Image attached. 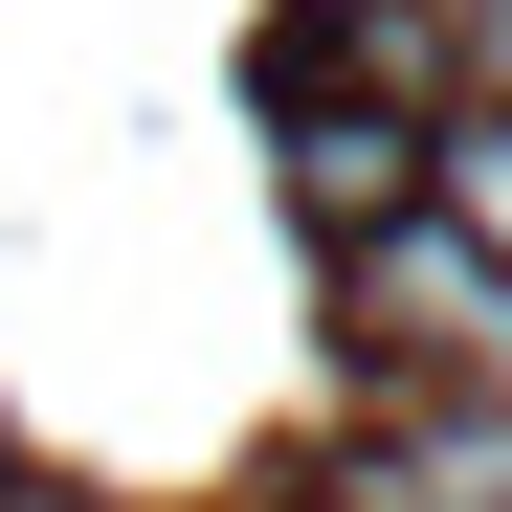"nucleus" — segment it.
<instances>
[{
  "label": "nucleus",
  "instance_id": "3",
  "mask_svg": "<svg viewBox=\"0 0 512 512\" xmlns=\"http://www.w3.org/2000/svg\"><path fill=\"white\" fill-rule=\"evenodd\" d=\"M423 223H446V245H468V268L512 290V112H490V90H468L446 134H423Z\"/></svg>",
  "mask_w": 512,
  "mask_h": 512
},
{
  "label": "nucleus",
  "instance_id": "1",
  "mask_svg": "<svg viewBox=\"0 0 512 512\" xmlns=\"http://www.w3.org/2000/svg\"><path fill=\"white\" fill-rule=\"evenodd\" d=\"M357 312H379V334H401V357L446 379V401L512 357V290H490V268H468V245L423 223V201H401V223H357Z\"/></svg>",
  "mask_w": 512,
  "mask_h": 512
},
{
  "label": "nucleus",
  "instance_id": "2",
  "mask_svg": "<svg viewBox=\"0 0 512 512\" xmlns=\"http://www.w3.org/2000/svg\"><path fill=\"white\" fill-rule=\"evenodd\" d=\"M379 512H512V401H423L379 446Z\"/></svg>",
  "mask_w": 512,
  "mask_h": 512
}]
</instances>
